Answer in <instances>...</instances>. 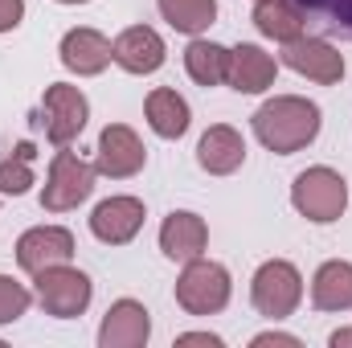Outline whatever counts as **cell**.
Segmentation results:
<instances>
[{
    "label": "cell",
    "instance_id": "obj_1",
    "mask_svg": "<svg viewBox=\"0 0 352 348\" xmlns=\"http://www.w3.org/2000/svg\"><path fill=\"white\" fill-rule=\"evenodd\" d=\"M254 135L263 140L270 152L291 156V152L307 148L320 135V107L307 102V98H295V94L270 98L254 115Z\"/></svg>",
    "mask_w": 352,
    "mask_h": 348
},
{
    "label": "cell",
    "instance_id": "obj_2",
    "mask_svg": "<svg viewBox=\"0 0 352 348\" xmlns=\"http://www.w3.org/2000/svg\"><path fill=\"white\" fill-rule=\"evenodd\" d=\"M176 303L188 316H213L230 303V270L221 262L192 259L184 262V274L176 279Z\"/></svg>",
    "mask_w": 352,
    "mask_h": 348
},
{
    "label": "cell",
    "instance_id": "obj_3",
    "mask_svg": "<svg viewBox=\"0 0 352 348\" xmlns=\"http://www.w3.org/2000/svg\"><path fill=\"white\" fill-rule=\"evenodd\" d=\"M291 205H295L307 221L328 226V221H336V217L344 213V205H349V184H344V176L332 173V168H307V173L295 176V184H291Z\"/></svg>",
    "mask_w": 352,
    "mask_h": 348
},
{
    "label": "cell",
    "instance_id": "obj_4",
    "mask_svg": "<svg viewBox=\"0 0 352 348\" xmlns=\"http://www.w3.org/2000/svg\"><path fill=\"white\" fill-rule=\"evenodd\" d=\"M250 299H254V307H258L263 316L283 320V316H291V312L299 307V299H303V279H299V270H295L291 262H283V259L263 262L258 274H254V283H250Z\"/></svg>",
    "mask_w": 352,
    "mask_h": 348
},
{
    "label": "cell",
    "instance_id": "obj_5",
    "mask_svg": "<svg viewBox=\"0 0 352 348\" xmlns=\"http://www.w3.org/2000/svg\"><path fill=\"white\" fill-rule=\"evenodd\" d=\"M94 193V168L87 160H78L74 152H58L54 164H50V180H45V193H41V209L50 213H66V209H78Z\"/></svg>",
    "mask_w": 352,
    "mask_h": 348
},
{
    "label": "cell",
    "instance_id": "obj_6",
    "mask_svg": "<svg viewBox=\"0 0 352 348\" xmlns=\"http://www.w3.org/2000/svg\"><path fill=\"white\" fill-rule=\"evenodd\" d=\"M37 299H41V307L50 312V316H58V320H74V316H82L90 303V279L82 270H74V266H45L41 274H37Z\"/></svg>",
    "mask_w": 352,
    "mask_h": 348
},
{
    "label": "cell",
    "instance_id": "obj_7",
    "mask_svg": "<svg viewBox=\"0 0 352 348\" xmlns=\"http://www.w3.org/2000/svg\"><path fill=\"white\" fill-rule=\"evenodd\" d=\"M41 111H45V135H50V144L70 148L82 135V127H87L90 102L78 87L54 83V87L45 90V98H41Z\"/></svg>",
    "mask_w": 352,
    "mask_h": 348
},
{
    "label": "cell",
    "instance_id": "obj_8",
    "mask_svg": "<svg viewBox=\"0 0 352 348\" xmlns=\"http://www.w3.org/2000/svg\"><path fill=\"white\" fill-rule=\"evenodd\" d=\"M148 160V148L140 144V135L127 127V123H111L102 135H98V156H94V173L111 176V180H123V176H135Z\"/></svg>",
    "mask_w": 352,
    "mask_h": 348
},
{
    "label": "cell",
    "instance_id": "obj_9",
    "mask_svg": "<svg viewBox=\"0 0 352 348\" xmlns=\"http://www.w3.org/2000/svg\"><path fill=\"white\" fill-rule=\"evenodd\" d=\"M283 62H287L295 74H303V78H311V83H324V87H332V83L344 78V58H340V50H336L332 41H320V37H295V41H287Z\"/></svg>",
    "mask_w": 352,
    "mask_h": 348
},
{
    "label": "cell",
    "instance_id": "obj_10",
    "mask_svg": "<svg viewBox=\"0 0 352 348\" xmlns=\"http://www.w3.org/2000/svg\"><path fill=\"white\" fill-rule=\"evenodd\" d=\"M74 259V238L70 230L62 226H37V230H25L21 242H16V262L21 270L29 274H41L45 266H62V262Z\"/></svg>",
    "mask_w": 352,
    "mask_h": 348
},
{
    "label": "cell",
    "instance_id": "obj_11",
    "mask_svg": "<svg viewBox=\"0 0 352 348\" xmlns=\"http://www.w3.org/2000/svg\"><path fill=\"white\" fill-rule=\"evenodd\" d=\"M111 58H115L127 74H156V70L164 66V41H160L156 29L131 25V29H123V33L115 37Z\"/></svg>",
    "mask_w": 352,
    "mask_h": 348
},
{
    "label": "cell",
    "instance_id": "obj_12",
    "mask_svg": "<svg viewBox=\"0 0 352 348\" xmlns=\"http://www.w3.org/2000/svg\"><path fill=\"white\" fill-rule=\"evenodd\" d=\"M152 336V320H148V307L135 303V299H119L111 303L102 328H98V345L102 348H140L148 345Z\"/></svg>",
    "mask_w": 352,
    "mask_h": 348
},
{
    "label": "cell",
    "instance_id": "obj_13",
    "mask_svg": "<svg viewBox=\"0 0 352 348\" xmlns=\"http://www.w3.org/2000/svg\"><path fill=\"white\" fill-rule=\"evenodd\" d=\"M140 226H144V201H135V197H111V201H102L90 213L94 238L98 242H111V246L131 242L140 234Z\"/></svg>",
    "mask_w": 352,
    "mask_h": 348
},
{
    "label": "cell",
    "instance_id": "obj_14",
    "mask_svg": "<svg viewBox=\"0 0 352 348\" xmlns=\"http://www.w3.org/2000/svg\"><path fill=\"white\" fill-rule=\"evenodd\" d=\"M197 160H201L205 173L230 176V173L242 168V160H246V144H242V135H238L234 127L217 123V127H209V131L201 135V144H197Z\"/></svg>",
    "mask_w": 352,
    "mask_h": 348
},
{
    "label": "cell",
    "instance_id": "obj_15",
    "mask_svg": "<svg viewBox=\"0 0 352 348\" xmlns=\"http://www.w3.org/2000/svg\"><path fill=\"white\" fill-rule=\"evenodd\" d=\"M205 242H209V230L197 213H168L164 226H160V250L173 262H192L205 254Z\"/></svg>",
    "mask_w": 352,
    "mask_h": 348
},
{
    "label": "cell",
    "instance_id": "obj_16",
    "mask_svg": "<svg viewBox=\"0 0 352 348\" xmlns=\"http://www.w3.org/2000/svg\"><path fill=\"white\" fill-rule=\"evenodd\" d=\"M111 58V41L94 29H70L62 37V66L74 74H102Z\"/></svg>",
    "mask_w": 352,
    "mask_h": 348
},
{
    "label": "cell",
    "instance_id": "obj_17",
    "mask_svg": "<svg viewBox=\"0 0 352 348\" xmlns=\"http://www.w3.org/2000/svg\"><path fill=\"white\" fill-rule=\"evenodd\" d=\"M226 83L242 94H258L274 83V58L263 54L258 45H238L230 50V70H226Z\"/></svg>",
    "mask_w": 352,
    "mask_h": 348
},
{
    "label": "cell",
    "instance_id": "obj_18",
    "mask_svg": "<svg viewBox=\"0 0 352 348\" xmlns=\"http://www.w3.org/2000/svg\"><path fill=\"white\" fill-rule=\"evenodd\" d=\"M311 303L320 312H349L352 307V262H324L311 283Z\"/></svg>",
    "mask_w": 352,
    "mask_h": 348
},
{
    "label": "cell",
    "instance_id": "obj_19",
    "mask_svg": "<svg viewBox=\"0 0 352 348\" xmlns=\"http://www.w3.org/2000/svg\"><path fill=\"white\" fill-rule=\"evenodd\" d=\"M254 25H258L263 37H274V41L287 45V41L303 37L307 17H303V8H299L295 0H258V8H254Z\"/></svg>",
    "mask_w": 352,
    "mask_h": 348
},
{
    "label": "cell",
    "instance_id": "obj_20",
    "mask_svg": "<svg viewBox=\"0 0 352 348\" xmlns=\"http://www.w3.org/2000/svg\"><path fill=\"white\" fill-rule=\"evenodd\" d=\"M148 123H152V131L156 135H164V140H180L184 131H188V102L176 94V90L160 87L148 94Z\"/></svg>",
    "mask_w": 352,
    "mask_h": 348
},
{
    "label": "cell",
    "instance_id": "obj_21",
    "mask_svg": "<svg viewBox=\"0 0 352 348\" xmlns=\"http://www.w3.org/2000/svg\"><path fill=\"white\" fill-rule=\"evenodd\" d=\"M184 70H188L192 83H201V87H217V83H226L230 50H221V45L197 37V41H188V50H184Z\"/></svg>",
    "mask_w": 352,
    "mask_h": 348
},
{
    "label": "cell",
    "instance_id": "obj_22",
    "mask_svg": "<svg viewBox=\"0 0 352 348\" xmlns=\"http://www.w3.org/2000/svg\"><path fill=\"white\" fill-rule=\"evenodd\" d=\"M160 4V12H164V21L180 29V33H205L209 25H213V17H217V0H156Z\"/></svg>",
    "mask_w": 352,
    "mask_h": 348
},
{
    "label": "cell",
    "instance_id": "obj_23",
    "mask_svg": "<svg viewBox=\"0 0 352 348\" xmlns=\"http://www.w3.org/2000/svg\"><path fill=\"white\" fill-rule=\"evenodd\" d=\"M29 160H33V148H29V144H21L16 156L0 160V193H8V197L29 193V184H33V168H29Z\"/></svg>",
    "mask_w": 352,
    "mask_h": 348
},
{
    "label": "cell",
    "instance_id": "obj_24",
    "mask_svg": "<svg viewBox=\"0 0 352 348\" xmlns=\"http://www.w3.org/2000/svg\"><path fill=\"white\" fill-rule=\"evenodd\" d=\"M25 307H29V291H25L12 274H0V324L21 320Z\"/></svg>",
    "mask_w": 352,
    "mask_h": 348
},
{
    "label": "cell",
    "instance_id": "obj_25",
    "mask_svg": "<svg viewBox=\"0 0 352 348\" xmlns=\"http://www.w3.org/2000/svg\"><path fill=\"white\" fill-rule=\"evenodd\" d=\"M324 17H328V25H336L340 33H349L352 37V0H332Z\"/></svg>",
    "mask_w": 352,
    "mask_h": 348
},
{
    "label": "cell",
    "instance_id": "obj_26",
    "mask_svg": "<svg viewBox=\"0 0 352 348\" xmlns=\"http://www.w3.org/2000/svg\"><path fill=\"white\" fill-rule=\"evenodd\" d=\"M21 17H25V0H0V33L16 29Z\"/></svg>",
    "mask_w": 352,
    "mask_h": 348
},
{
    "label": "cell",
    "instance_id": "obj_27",
    "mask_svg": "<svg viewBox=\"0 0 352 348\" xmlns=\"http://www.w3.org/2000/svg\"><path fill=\"white\" fill-rule=\"evenodd\" d=\"M266 345H283V348H299L295 336H283V332H266V336H254V348H266Z\"/></svg>",
    "mask_w": 352,
    "mask_h": 348
},
{
    "label": "cell",
    "instance_id": "obj_28",
    "mask_svg": "<svg viewBox=\"0 0 352 348\" xmlns=\"http://www.w3.org/2000/svg\"><path fill=\"white\" fill-rule=\"evenodd\" d=\"M295 4H299V8H303V17H324V12H328V4H332V0H295Z\"/></svg>",
    "mask_w": 352,
    "mask_h": 348
},
{
    "label": "cell",
    "instance_id": "obj_29",
    "mask_svg": "<svg viewBox=\"0 0 352 348\" xmlns=\"http://www.w3.org/2000/svg\"><path fill=\"white\" fill-rule=\"evenodd\" d=\"M180 345H209V348H217L221 340H217V336H209V332H184V336H180Z\"/></svg>",
    "mask_w": 352,
    "mask_h": 348
},
{
    "label": "cell",
    "instance_id": "obj_30",
    "mask_svg": "<svg viewBox=\"0 0 352 348\" xmlns=\"http://www.w3.org/2000/svg\"><path fill=\"white\" fill-rule=\"evenodd\" d=\"M332 348H352V328H340V332H332Z\"/></svg>",
    "mask_w": 352,
    "mask_h": 348
},
{
    "label": "cell",
    "instance_id": "obj_31",
    "mask_svg": "<svg viewBox=\"0 0 352 348\" xmlns=\"http://www.w3.org/2000/svg\"><path fill=\"white\" fill-rule=\"evenodd\" d=\"M58 4H87V0H58Z\"/></svg>",
    "mask_w": 352,
    "mask_h": 348
}]
</instances>
